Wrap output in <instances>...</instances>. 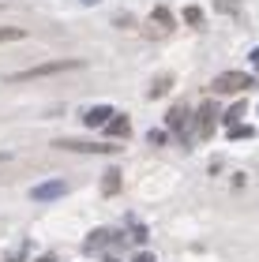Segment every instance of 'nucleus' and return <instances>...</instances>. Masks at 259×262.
<instances>
[{"instance_id": "obj_6", "label": "nucleus", "mask_w": 259, "mask_h": 262, "mask_svg": "<svg viewBox=\"0 0 259 262\" xmlns=\"http://www.w3.org/2000/svg\"><path fill=\"white\" fill-rule=\"evenodd\" d=\"M195 139H210L214 135V127H218V105L214 101H207L203 109H199V120H195Z\"/></svg>"}, {"instance_id": "obj_3", "label": "nucleus", "mask_w": 259, "mask_h": 262, "mask_svg": "<svg viewBox=\"0 0 259 262\" xmlns=\"http://www.w3.org/2000/svg\"><path fill=\"white\" fill-rule=\"evenodd\" d=\"M56 150H72V154H116V142H90V139H56Z\"/></svg>"}, {"instance_id": "obj_13", "label": "nucleus", "mask_w": 259, "mask_h": 262, "mask_svg": "<svg viewBox=\"0 0 259 262\" xmlns=\"http://www.w3.org/2000/svg\"><path fill=\"white\" fill-rule=\"evenodd\" d=\"M27 38V30H19V27H0V45H8V41H23Z\"/></svg>"}, {"instance_id": "obj_7", "label": "nucleus", "mask_w": 259, "mask_h": 262, "mask_svg": "<svg viewBox=\"0 0 259 262\" xmlns=\"http://www.w3.org/2000/svg\"><path fill=\"white\" fill-rule=\"evenodd\" d=\"M113 116H116V113H113V105H94V109L83 113V124H87V127H105V124L113 120Z\"/></svg>"}, {"instance_id": "obj_14", "label": "nucleus", "mask_w": 259, "mask_h": 262, "mask_svg": "<svg viewBox=\"0 0 259 262\" xmlns=\"http://www.w3.org/2000/svg\"><path fill=\"white\" fill-rule=\"evenodd\" d=\"M244 113H248V101H237V105H229V113H226V124H237Z\"/></svg>"}, {"instance_id": "obj_2", "label": "nucleus", "mask_w": 259, "mask_h": 262, "mask_svg": "<svg viewBox=\"0 0 259 262\" xmlns=\"http://www.w3.org/2000/svg\"><path fill=\"white\" fill-rule=\"evenodd\" d=\"M83 68L79 60H56V64H38V68H27V71H15L8 75V82H30V79H45V75H64V71H75Z\"/></svg>"}, {"instance_id": "obj_18", "label": "nucleus", "mask_w": 259, "mask_h": 262, "mask_svg": "<svg viewBox=\"0 0 259 262\" xmlns=\"http://www.w3.org/2000/svg\"><path fill=\"white\" fill-rule=\"evenodd\" d=\"M132 262H154V255H150V251H139V255H132Z\"/></svg>"}, {"instance_id": "obj_22", "label": "nucleus", "mask_w": 259, "mask_h": 262, "mask_svg": "<svg viewBox=\"0 0 259 262\" xmlns=\"http://www.w3.org/2000/svg\"><path fill=\"white\" fill-rule=\"evenodd\" d=\"M83 4H102V0H83Z\"/></svg>"}, {"instance_id": "obj_17", "label": "nucleus", "mask_w": 259, "mask_h": 262, "mask_svg": "<svg viewBox=\"0 0 259 262\" xmlns=\"http://www.w3.org/2000/svg\"><path fill=\"white\" fill-rule=\"evenodd\" d=\"M214 8H218V11H226V15H237V4H233V0H218Z\"/></svg>"}, {"instance_id": "obj_9", "label": "nucleus", "mask_w": 259, "mask_h": 262, "mask_svg": "<svg viewBox=\"0 0 259 262\" xmlns=\"http://www.w3.org/2000/svg\"><path fill=\"white\" fill-rule=\"evenodd\" d=\"M105 135H113V139L132 135V116H113V120L105 124Z\"/></svg>"}, {"instance_id": "obj_10", "label": "nucleus", "mask_w": 259, "mask_h": 262, "mask_svg": "<svg viewBox=\"0 0 259 262\" xmlns=\"http://www.w3.org/2000/svg\"><path fill=\"white\" fill-rule=\"evenodd\" d=\"M169 90H173V75H169V71H166V75H158L154 82H150V90H147V98H154V101H158V98H162V94H169Z\"/></svg>"}, {"instance_id": "obj_8", "label": "nucleus", "mask_w": 259, "mask_h": 262, "mask_svg": "<svg viewBox=\"0 0 259 262\" xmlns=\"http://www.w3.org/2000/svg\"><path fill=\"white\" fill-rule=\"evenodd\" d=\"M169 30H173L169 8H154V11H150V38H158V34H169Z\"/></svg>"}, {"instance_id": "obj_16", "label": "nucleus", "mask_w": 259, "mask_h": 262, "mask_svg": "<svg viewBox=\"0 0 259 262\" xmlns=\"http://www.w3.org/2000/svg\"><path fill=\"white\" fill-rule=\"evenodd\" d=\"M184 19H188V23H192V27H195V23H203V11L188 4V8H184Z\"/></svg>"}, {"instance_id": "obj_5", "label": "nucleus", "mask_w": 259, "mask_h": 262, "mask_svg": "<svg viewBox=\"0 0 259 262\" xmlns=\"http://www.w3.org/2000/svg\"><path fill=\"white\" fill-rule=\"evenodd\" d=\"M68 191H72V184L68 180H49V184H38L30 191V199H38V202H53V199H64Z\"/></svg>"}, {"instance_id": "obj_20", "label": "nucleus", "mask_w": 259, "mask_h": 262, "mask_svg": "<svg viewBox=\"0 0 259 262\" xmlns=\"http://www.w3.org/2000/svg\"><path fill=\"white\" fill-rule=\"evenodd\" d=\"M4 161H11V154H4V150H0V165H4Z\"/></svg>"}, {"instance_id": "obj_21", "label": "nucleus", "mask_w": 259, "mask_h": 262, "mask_svg": "<svg viewBox=\"0 0 259 262\" xmlns=\"http://www.w3.org/2000/svg\"><path fill=\"white\" fill-rule=\"evenodd\" d=\"M38 262H56V258H53V255H45V258H38Z\"/></svg>"}, {"instance_id": "obj_1", "label": "nucleus", "mask_w": 259, "mask_h": 262, "mask_svg": "<svg viewBox=\"0 0 259 262\" xmlns=\"http://www.w3.org/2000/svg\"><path fill=\"white\" fill-rule=\"evenodd\" d=\"M214 94H244V90H255V75L248 71H222V75L210 82Z\"/></svg>"}, {"instance_id": "obj_4", "label": "nucleus", "mask_w": 259, "mask_h": 262, "mask_svg": "<svg viewBox=\"0 0 259 262\" xmlns=\"http://www.w3.org/2000/svg\"><path fill=\"white\" fill-rule=\"evenodd\" d=\"M166 124H169V131H176L184 142H192V131H188V124H192V109H188V105H173L169 116H166Z\"/></svg>"}, {"instance_id": "obj_12", "label": "nucleus", "mask_w": 259, "mask_h": 262, "mask_svg": "<svg viewBox=\"0 0 259 262\" xmlns=\"http://www.w3.org/2000/svg\"><path fill=\"white\" fill-rule=\"evenodd\" d=\"M116 191H121V169H109L102 180V195H116Z\"/></svg>"}, {"instance_id": "obj_11", "label": "nucleus", "mask_w": 259, "mask_h": 262, "mask_svg": "<svg viewBox=\"0 0 259 262\" xmlns=\"http://www.w3.org/2000/svg\"><path fill=\"white\" fill-rule=\"evenodd\" d=\"M113 236H116L113 229H98V232H90V236H87V244H83V247H87V251H98V247H105V244L113 240Z\"/></svg>"}, {"instance_id": "obj_15", "label": "nucleus", "mask_w": 259, "mask_h": 262, "mask_svg": "<svg viewBox=\"0 0 259 262\" xmlns=\"http://www.w3.org/2000/svg\"><path fill=\"white\" fill-rule=\"evenodd\" d=\"M229 139H252V127H248V124H237V127H229Z\"/></svg>"}, {"instance_id": "obj_19", "label": "nucleus", "mask_w": 259, "mask_h": 262, "mask_svg": "<svg viewBox=\"0 0 259 262\" xmlns=\"http://www.w3.org/2000/svg\"><path fill=\"white\" fill-rule=\"evenodd\" d=\"M252 68L259 71V45H255V49H252Z\"/></svg>"}]
</instances>
